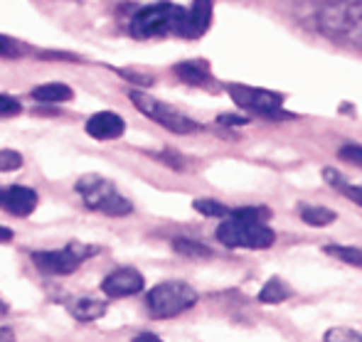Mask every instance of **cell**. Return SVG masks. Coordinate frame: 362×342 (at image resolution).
Listing matches in <instances>:
<instances>
[{
  "instance_id": "obj_21",
  "label": "cell",
  "mask_w": 362,
  "mask_h": 342,
  "mask_svg": "<svg viewBox=\"0 0 362 342\" xmlns=\"http://www.w3.org/2000/svg\"><path fill=\"white\" fill-rule=\"evenodd\" d=\"M28 52L23 42H18L15 37H8V35H0V57L5 59H18Z\"/></svg>"
},
{
  "instance_id": "obj_22",
  "label": "cell",
  "mask_w": 362,
  "mask_h": 342,
  "mask_svg": "<svg viewBox=\"0 0 362 342\" xmlns=\"http://www.w3.org/2000/svg\"><path fill=\"white\" fill-rule=\"evenodd\" d=\"M325 342H362V333L350 328H330L328 333L323 335Z\"/></svg>"
},
{
  "instance_id": "obj_23",
  "label": "cell",
  "mask_w": 362,
  "mask_h": 342,
  "mask_svg": "<svg viewBox=\"0 0 362 342\" xmlns=\"http://www.w3.org/2000/svg\"><path fill=\"white\" fill-rule=\"evenodd\" d=\"M234 217H242V219H249V222H267L269 217H272V212H269L267 207H242V209H234Z\"/></svg>"
},
{
  "instance_id": "obj_18",
  "label": "cell",
  "mask_w": 362,
  "mask_h": 342,
  "mask_svg": "<svg viewBox=\"0 0 362 342\" xmlns=\"http://www.w3.org/2000/svg\"><path fill=\"white\" fill-rule=\"evenodd\" d=\"M338 214L328 207H300V219H303L308 227H328L335 222Z\"/></svg>"
},
{
  "instance_id": "obj_26",
  "label": "cell",
  "mask_w": 362,
  "mask_h": 342,
  "mask_svg": "<svg viewBox=\"0 0 362 342\" xmlns=\"http://www.w3.org/2000/svg\"><path fill=\"white\" fill-rule=\"evenodd\" d=\"M20 111H23V104H20L15 96L10 94H0V116H18Z\"/></svg>"
},
{
  "instance_id": "obj_1",
  "label": "cell",
  "mask_w": 362,
  "mask_h": 342,
  "mask_svg": "<svg viewBox=\"0 0 362 342\" xmlns=\"http://www.w3.org/2000/svg\"><path fill=\"white\" fill-rule=\"evenodd\" d=\"M318 28L328 37L362 47V0H340L325 5L318 15Z\"/></svg>"
},
{
  "instance_id": "obj_3",
  "label": "cell",
  "mask_w": 362,
  "mask_h": 342,
  "mask_svg": "<svg viewBox=\"0 0 362 342\" xmlns=\"http://www.w3.org/2000/svg\"><path fill=\"white\" fill-rule=\"evenodd\" d=\"M217 239L229 249H269L276 242V232L267 222H249L227 214L217 227Z\"/></svg>"
},
{
  "instance_id": "obj_15",
  "label": "cell",
  "mask_w": 362,
  "mask_h": 342,
  "mask_svg": "<svg viewBox=\"0 0 362 342\" xmlns=\"http://www.w3.org/2000/svg\"><path fill=\"white\" fill-rule=\"evenodd\" d=\"M106 300L104 298H91V295H81V298H74L69 303V313L74 315L81 323H89V320H96L106 313Z\"/></svg>"
},
{
  "instance_id": "obj_30",
  "label": "cell",
  "mask_w": 362,
  "mask_h": 342,
  "mask_svg": "<svg viewBox=\"0 0 362 342\" xmlns=\"http://www.w3.org/2000/svg\"><path fill=\"white\" fill-rule=\"evenodd\" d=\"M13 229H8V227H0V244H8V242H13Z\"/></svg>"
},
{
  "instance_id": "obj_27",
  "label": "cell",
  "mask_w": 362,
  "mask_h": 342,
  "mask_svg": "<svg viewBox=\"0 0 362 342\" xmlns=\"http://www.w3.org/2000/svg\"><path fill=\"white\" fill-rule=\"evenodd\" d=\"M323 177H325V182H328V185H333V187H343L345 182H343V175H340L338 170H333V167H325L323 170Z\"/></svg>"
},
{
  "instance_id": "obj_13",
  "label": "cell",
  "mask_w": 362,
  "mask_h": 342,
  "mask_svg": "<svg viewBox=\"0 0 362 342\" xmlns=\"http://www.w3.org/2000/svg\"><path fill=\"white\" fill-rule=\"evenodd\" d=\"M33 99L37 104H67V101L74 99V91L72 86L62 84V81H49V84H40L33 89Z\"/></svg>"
},
{
  "instance_id": "obj_32",
  "label": "cell",
  "mask_w": 362,
  "mask_h": 342,
  "mask_svg": "<svg viewBox=\"0 0 362 342\" xmlns=\"http://www.w3.org/2000/svg\"><path fill=\"white\" fill-rule=\"evenodd\" d=\"M0 340H15V333L10 328H0Z\"/></svg>"
},
{
  "instance_id": "obj_5",
  "label": "cell",
  "mask_w": 362,
  "mask_h": 342,
  "mask_svg": "<svg viewBox=\"0 0 362 342\" xmlns=\"http://www.w3.org/2000/svg\"><path fill=\"white\" fill-rule=\"evenodd\" d=\"M146 303L156 318H175L197 303V290L182 281H163L148 290Z\"/></svg>"
},
{
  "instance_id": "obj_14",
  "label": "cell",
  "mask_w": 362,
  "mask_h": 342,
  "mask_svg": "<svg viewBox=\"0 0 362 342\" xmlns=\"http://www.w3.org/2000/svg\"><path fill=\"white\" fill-rule=\"evenodd\" d=\"M173 71L180 76V81L190 86H207V81H210V67L205 59H187V62L175 64Z\"/></svg>"
},
{
  "instance_id": "obj_17",
  "label": "cell",
  "mask_w": 362,
  "mask_h": 342,
  "mask_svg": "<svg viewBox=\"0 0 362 342\" xmlns=\"http://www.w3.org/2000/svg\"><path fill=\"white\" fill-rule=\"evenodd\" d=\"M288 285L284 283L279 276H274V278H269V283L262 288V293H259V300L262 303H269V305H276V303H284V300L288 298Z\"/></svg>"
},
{
  "instance_id": "obj_20",
  "label": "cell",
  "mask_w": 362,
  "mask_h": 342,
  "mask_svg": "<svg viewBox=\"0 0 362 342\" xmlns=\"http://www.w3.org/2000/svg\"><path fill=\"white\" fill-rule=\"evenodd\" d=\"M192 207H195L200 214H205V217H227L229 214V207H224L222 202H217V200H207V197L195 200Z\"/></svg>"
},
{
  "instance_id": "obj_8",
  "label": "cell",
  "mask_w": 362,
  "mask_h": 342,
  "mask_svg": "<svg viewBox=\"0 0 362 342\" xmlns=\"http://www.w3.org/2000/svg\"><path fill=\"white\" fill-rule=\"evenodd\" d=\"M33 264L47 276H67L74 273L76 269L84 264V259L74 252V247L64 249H54V252H35L33 254Z\"/></svg>"
},
{
  "instance_id": "obj_6",
  "label": "cell",
  "mask_w": 362,
  "mask_h": 342,
  "mask_svg": "<svg viewBox=\"0 0 362 342\" xmlns=\"http://www.w3.org/2000/svg\"><path fill=\"white\" fill-rule=\"evenodd\" d=\"M129 96H131V101H134V106L141 111V114L148 116L151 121H156V124L163 126V129H168L170 134L187 136V134H195V131H200V126H197L190 116L180 114L177 109L168 106L165 101L156 99V96L146 94V91L134 89Z\"/></svg>"
},
{
  "instance_id": "obj_11",
  "label": "cell",
  "mask_w": 362,
  "mask_h": 342,
  "mask_svg": "<svg viewBox=\"0 0 362 342\" xmlns=\"http://www.w3.org/2000/svg\"><path fill=\"white\" fill-rule=\"evenodd\" d=\"M212 0H192V8L190 13H185V20L180 25V33L182 37L187 40H197L210 30L212 25Z\"/></svg>"
},
{
  "instance_id": "obj_29",
  "label": "cell",
  "mask_w": 362,
  "mask_h": 342,
  "mask_svg": "<svg viewBox=\"0 0 362 342\" xmlns=\"http://www.w3.org/2000/svg\"><path fill=\"white\" fill-rule=\"evenodd\" d=\"M340 190L345 192V197H348V200H353L355 205H360L362 207V187H353V185H343L340 187Z\"/></svg>"
},
{
  "instance_id": "obj_2",
  "label": "cell",
  "mask_w": 362,
  "mask_h": 342,
  "mask_svg": "<svg viewBox=\"0 0 362 342\" xmlns=\"http://www.w3.org/2000/svg\"><path fill=\"white\" fill-rule=\"evenodd\" d=\"M185 20V10L175 3H156L139 10L131 20V35L136 40L165 37L170 33H180V25Z\"/></svg>"
},
{
  "instance_id": "obj_19",
  "label": "cell",
  "mask_w": 362,
  "mask_h": 342,
  "mask_svg": "<svg viewBox=\"0 0 362 342\" xmlns=\"http://www.w3.org/2000/svg\"><path fill=\"white\" fill-rule=\"evenodd\" d=\"M323 252L328 256L338 259L343 264H350V266H362V249L355 247H323Z\"/></svg>"
},
{
  "instance_id": "obj_10",
  "label": "cell",
  "mask_w": 362,
  "mask_h": 342,
  "mask_svg": "<svg viewBox=\"0 0 362 342\" xmlns=\"http://www.w3.org/2000/svg\"><path fill=\"white\" fill-rule=\"evenodd\" d=\"M0 209L15 217H30L37 209V192L23 185H13L0 190Z\"/></svg>"
},
{
  "instance_id": "obj_4",
  "label": "cell",
  "mask_w": 362,
  "mask_h": 342,
  "mask_svg": "<svg viewBox=\"0 0 362 342\" xmlns=\"http://www.w3.org/2000/svg\"><path fill=\"white\" fill-rule=\"evenodd\" d=\"M76 192L84 197L86 207L109 214V217H124L134 209V205L104 175H81L76 180Z\"/></svg>"
},
{
  "instance_id": "obj_16",
  "label": "cell",
  "mask_w": 362,
  "mask_h": 342,
  "mask_svg": "<svg viewBox=\"0 0 362 342\" xmlns=\"http://www.w3.org/2000/svg\"><path fill=\"white\" fill-rule=\"evenodd\" d=\"M173 249H175L180 256H187V259H207V256H212L210 247L195 242V239H185V237L173 239Z\"/></svg>"
},
{
  "instance_id": "obj_9",
  "label": "cell",
  "mask_w": 362,
  "mask_h": 342,
  "mask_svg": "<svg viewBox=\"0 0 362 342\" xmlns=\"http://www.w3.org/2000/svg\"><path fill=\"white\" fill-rule=\"evenodd\" d=\"M146 285V278L141 271L136 269H119V271L109 273L101 283V290L109 298H126V295H136L141 293Z\"/></svg>"
},
{
  "instance_id": "obj_25",
  "label": "cell",
  "mask_w": 362,
  "mask_h": 342,
  "mask_svg": "<svg viewBox=\"0 0 362 342\" xmlns=\"http://www.w3.org/2000/svg\"><path fill=\"white\" fill-rule=\"evenodd\" d=\"M338 158L355 167H362V146H358V143H348V146H343L338 151Z\"/></svg>"
},
{
  "instance_id": "obj_12",
  "label": "cell",
  "mask_w": 362,
  "mask_h": 342,
  "mask_svg": "<svg viewBox=\"0 0 362 342\" xmlns=\"http://www.w3.org/2000/svg\"><path fill=\"white\" fill-rule=\"evenodd\" d=\"M124 131L126 121L114 111H99L86 121V134L96 138V141H114V138L124 136Z\"/></svg>"
},
{
  "instance_id": "obj_28",
  "label": "cell",
  "mask_w": 362,
  "mask_h": 342,
  "mask_svg": "<svg viewBox=\"0 0 362 342\" xmlns=\"http://www.w3.org/2000/svg\"><path fill=\"white\" fill-rule=\"evenodd\" d=\"M217 121L224 126H247L249 124V119H244V116H234V114H222Z\"/></svg>"
},
{
  "instance_id": "obj_31",
  "label": "cell",
  "mask_w": 362,
  "mask_h": 342,
  "mask_svg": "<svg viewBox=\"0 0 362 342\" xmlns=\"http://www.w3.org/2000/svg\"><path fill=\"white\" fill-rule=\"evenodd\" d=\"M134 340L136 342H158L160 338H158V335H153V333H141V335H136Z\"/></svg>"
},
{
  "instance_id": "obj_7",
  "label": "cell",
  "mask_w": 362,
  "mask_h": 342,
  "mask_svg": "<svg viewBox=\"0 0 362 342\" xmlns=\"http://www.w3.org/2000/svg\"><path fill=\"white\" fill-rule=\"evenodd\" d=\"M227 91L239 109H247L252 114L264 116V119H272V121L293 119V114H286L281 109L284 106L281 94H274V91L267 89H252V86H244V84H227Z\"/></svg>"
},
{
  "instance_id": "obj_24",
  "label": "cell",
  "mask_w": 362,
  "mask_h": 342,
  "mask_svg": "<svg viewBox=\"0 0 362 342\" xmlns=\"http://www.w3.org/2000/svg\"><path fill=\"white\" fill-rule=\"evenodd\" d=\"M23 167V155L18 151H0V172H13Z\"/></svg>"
},
{
  "instance_id": "obj_33",
  "label": "cell",
  "mask_w": 362,
  "mask_h": 342,
  "mask_svg": "<svg viewBox=\"0 0 362 342\" xmlns=\"http://www.w3.org/2000/svg\"><path fill=\"white\" fill-rule=\"evenodd\" d=\"M3 313H8V303H5V298L0 295V315H3Z\"/></svg>"
}]
</instances>
